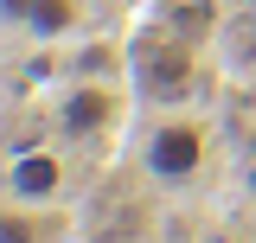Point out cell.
Returning a JSON list of instances; mask_svg holds the SVG:
<instances>
[{"label": "cell", "mask_w": 256, "mask_h": 243, "mask_svg": "<svg viewBox=\"0 0 256 243\" xmlns=\"http://www.w3.org/2000/svg\"><path fill=\"white\" fill-rule=\"evenodd\" d=\"M192 77H198V52H192L180 32H141L128 45V90L148 96V102H186Z\"/></svg>", "instance_id": "1"}, {"label": "cell", "mask_w": 256, "mask_h": 243, "mask_svg": "<svg viewBox=\"0 0 256 243\" xmlns=\"http://www.w3.org/2000/svg\"><path fill=\"white\" fill-rule=\"evenodd\" d=\"M180 6H192V13H212V6H218V0H180Z\"/></svg>", "instance_id": "7"}, {"label": "cell", "mask_w": 256, "mask_h": 243, "mask_svg": "<svg viewBox=\"0 0 256 243\" xmlns=\"http://www.w3.org/2000/svg\"><path fill=\"white\" fill-rule=\"evenodd\" d=\"M122 122V90L109 84H70L58 96V134L64 141H102Z\"/></svg>", "instance_id": "3"}, {"label": "cell", "mask_w": 256, "mask_h": 243, "mask_svg": "<svg viewBox=\"0 0 256 243\" xmlns=\"http://www.w3.org/2000/svg\"><path fill=\"white\" fill-rule=\"evenodd\" d=\"M205 160H212V128H205V122L166 116V122H154V128L141 134V166H148V180H160V186L198 180Z\"/></svg>", "instance_id": "2"}, {"label": "cell", "mask_w": 256, "mask_h": 243, "mask_svg": "<svg viewBox=\"0 0 256 243\" xmlns=\"http://www.w3.org/2000/svg\"><path fill=\"white\" fill-rule=\"evenodd\" d=\"M58 192H64V154L58 148H20V160L6 166V198L52 205Z\"/></svg>", "instance_id": "4"}, {"label": "cell", "mask_w": 256, "mask_h": 243, "mask_svg": "<svg viewBox=\"0 0 256 243\" xmlns=\"http://www.w3.org/2000/svg\"><path fill=\"white\" fill-rule=\"evenodd\" d=\"M0 243H45V230L26 218V205H20V198L0 212Z\"/></svg>", "instance_id": "6"}, {"label": "cell", "mask_w": 256, "mask_h": 243, "mask_svg": "<svg viewBox=\"0 0 256 243\" xmlns=\"http://www.w3.org/2000/svg\"><path fill=\"white\" fill-rule=\"evenodd\" d=\"M26 32L32 38H64V32H77V0H32Z\"/></svg>", "instance_id": "5"}]
</instances>
